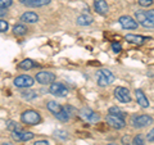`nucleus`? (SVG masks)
<instances>
[{"label": "nucleus", "mask_w": 154, "mask_h": 145, "mask_svg": "<svg viewBox=\"0 0 154 145\" xmlns=\"http://www.w3.org/2000/svg\"><path fill=\"white\" fill-rule=\"evenodd\" d=\"M96 80H98V85L103 88V86H107L114 81V75L109 69L102 68L96 72Z\"/></svg>", "instance_id": "f257e3e1"}, {"label": "nucleus", "mask_w": 154, "mask_h": 145, "mask_svg": "<svg viewBox=\"0 0 154 145\" xmlns=\"http://www.w3.org/2000/svg\"><path fill=\"white\" fill-rule=\"evenodd\" d=\"M21 121L22 123H26V125H37L41 121V117L36 110L28 109L21 114Z\"/></svg>", "instance_id": "f03ea898"}, {"label": "nucleus", "mask_w": 154, "mask_h": 145, "mask_svg": "<svg viewBox=\"0 0 154 145\" xmlns=\"http://www.w3.org/2000/svg\"><path fill=\"white\" fill-rule=\"evenodd\" d=\"M153 123V118L148 114H135L131 118V125L134 127H146Z\"/></svg>", "instance_id": "7ed1b4c3"}, {"label": "nucleus", "mask_w": 154, "mask_h": 145, "mask_svg": "<svg viewBox=\"0 0 154 145\" xmlns=\"http://www.w3.org/2000/svg\"><path fill=\"white\" fill-rule=\"evenodd\" d=\"M49 93L54 96H59V98H64V96L68 95V89L67 86L63 85L62 82H55V84H51L49 88Z\"/></svg>", "instance_id": "20e7f679"}, {"label": "nucleus", "mask_w": 154, "mask_h": 145, "mask_svg": "<svg viewBox=\"0 0 154 145\" xmlns=\"http://www.w3.org/2000/svg\"><path fill=\"white\" fill-rule=\"evenodd\" d=\"M80 117L84 121H86V122H89V123H96L100 119L99 114L96 112H94L93 109H90V108H82L80 110Z\"/></svg>", "instance_id": "39448f33"}, {"label": "nucleus", "mask_w": 154, "mask_h": 145, "mask_svg": "<svg viewBox=\"0 0 154 145\" xmlns=\"http://www.w3.org/2000/svg\"><path fill=\"white\" fill-rule=\"evenodd\" d=\"M33 82H35V80H33L31 76L22 75V76L16 77V80H14V85H16V88H19V89H28V88H31V86L33 85Z\"/></svg>", "instance_id": "423d86ee"}, {"label": "nucleus", "mask_w": 154, "mask_h": 145, "mask_svg": "<svg viewBox=\"0 0 154 145\" xmlns=\"http://www.w3.org/2000/svg\"><path fill=\"white\" fill-rule=\"evenodd\" d=\"M36 81L41 85H46V84H53L55 81V75L48 71H41L36 75Z\"/></svg>", "instance_id": "0eeeda50"}, {"label": "nucleus", "mask_w": 154, "mask_h": 145, "mask_svg": "<svg viewBox=\"0 0 154 145\" xmlns=\"http://www.w3.org/2000/svg\"><path fill=\"white\" fill-rule=\"evenodd\" d=\"M114 96L116 99L121 103H130L131 101V95L130 91L126 88H116L114 89Z\"/></svg>", "instance_id": "6e6552de"}, {"label": "nucleus", "mask_w": 154, "mask_h": 145, "mask_svg": "<svg viewBox=\"0 0 154 145\" xmlns=\"http://www.w3.org/2000/svg\"><path fill=\"white\" fill-rule=\"evenodd\" d=\"M118 22H119V25L122 26V28H125V30H136L137 26H139V23L135 21L132 17H130V16L119 17Z\"/></svg>", "instance_id": "1a4fd4ad"}, {"label": "nucleus", "mask_w": 154, "mask_h": 145, "mask_svg": "<svg viewBox=\"0 0 154 145\" xmlns=\"http://www.w3.org/2000/svg\"><path fill=\"white\" fill-rule=\"evenodd\" d=\"M135 18H136V22L140 23L143 27H145V28H153L154 27V23L148 18L145 12H143V11L135 12Z\"/></svg>", "instance_id": "9d476101"}, {"label": "nucleus", "mask_w": 154, "mask_h": 145, "mask_svg": "<svg viewBox=\"0 0 154 145\" xmlns=\"http://www.w3.org/2000/svg\"><path fill=\"white\" fill-rule=\"evenodd\" d=\"M107 122L112 126L113 128H117V130H121L126 126V122L122 117H118V116H113V114H108L107 116Z\"/></svg>", "instance_id": "9b49d317"}, {"label": "nucleus", "mask_w": 154, "mask_h": 145, "mask_svg": "<svg viewBox=\"0 0 154 145\" xmlns=\"http://www.w3.org/2000/svg\"><path fill=\"white\" fill-rule=\"evenodd\" d=\"M33 137V134L30 131H16L12 132V139L14 141H28Z\"/></svg>", "instance_id": "f8f14e48"}, {"label": "nucleus", "mask_w": 154, "mask_h": 145, "mask_svg": "<svg viewBox=\"0 0 154 145\" xmlns=\"http://www.w3.org/2000/svg\"><path fill=\"white\" fill-rule=\"evenodd\" d=\"M94 8H95V11L99 14H102V16H105V14L109 12V7L105 0H94Z\"/></svg>", "instance_id": "ddd939ff"}, {"label": "nucleus", "mask_w": 154, "mask_h": 145, "mask_svg": "<svg viewBox=\"0 0 154 145\" xmlns=\"http://www.w3.org/2000/svg\"><path fill=\"white\" fill-rule=\"evenodd\" d=\"M23 5L32 7V8H38V7H44L46 4L50 3V0H19Z\"/></svg>", "instance_id": "4468645a"}, {"label": "nucleus", "mask_w": 154, "mask_h": 145, "mask_svg": "<svg viewBox=\"0 0 154 145\" xmlns=\"http://www.w3.org/2000/svg\"><path fill=\"white\" fill-rule=\"evenodd\" d=\"M19 19H21V22H26V23H36L38 21V16L33 12H26L22 14Z\"/></svg>", "instance_id": "2eb2a0df"}, {"label": "nucleus", "mask_w": 154, "mask_h": 145, "mask_svg": "<svg viewBox=\"0 0 154 145\" xmlns=\"http://www.w3.org/2000/svg\"><path fill=\"white\" fill-rule=\"evenodd\" d=\"M76 22L79 26H90L94 22V18L90 14H81V16L77 17Z\"/></svg>", "instance_id": "dca6fc26"}, {"label": "nucleus", "mask_w": 154, "mask_h": 145, "mask_svg": "<svg viewBox=\"0 0 154 145\" xmlns=\"http://www.w3.org/2000/svg\"><path fill=\"white\" fill-rule=\"evenodd\" d=\"M135 95H136L137 103H139V105H140V107H143V108H148V107H149V100L146 99L145 94H144L141 90L137 89L136 91H135Z\"/></svg>", "instance_id": "f3484780"}, {"label": "nucleus", "mask_w": 154, "mask_h": 145, "mask_svg": "<svg viewBox=\"0 0 154 145\" xmlns=\"http://www.w3.org/2000/svg\"><path fill=\"white\" fill-rule=\"evenodd\" d=\"M125 39L128 41V42H131V44H136V45H141L144 44V41L146 40V37H143V36H139V35H126L125 36Z\"/></svg>", "instance_id": "a211bd4d"}, {"label": "nucleus", "mask_w": 154, "mask_h": 145, "mask_svg": "<svg viewBox=\"0 0 154 145\" xmlns=\"http://www.w3.org/2000/svg\"><path fill=\"white\" fill-rule=\"evenodd\" d=\"M48 109H49L50 112L55 116V114L60 113L62 110H63V107H62L60 104H58L57 101H54V100H50V101H48Z\"/></svg>", "instance_id": "6ab92c4d"}, {"label": "nucleus", "mask_w": 154, "mask_h": 145, "mask_svg": "<svg viewBox=\"0 0 154 145\" xmlns=\"http://www.w3.org/2000/svg\"><path fill=\"white\" fill-rule=\"evenodd\" d=\"M36 66V63L33 60H31V59H25V60H22L21 63L18 64V67L21 69H25V71H28V69H32L33 67Z\"/></svg>", "instance_id": "aec40b11"}, {"label": "nucleus", "mask_w": 154, "mask_h": 145, "mask_svg": "<svg viewBox=\"0 0 154 145\" xmlns=\"http://www.w3.org/2000/svg\"><path fill=\"white\" fill-rule=\"evenodd\" d=\"M21 96L23 99H26V100H33V99L37 98V93H36V91L25 89L23 91H21Z\"/></svg>", "instance_id": "412c9836"}, {"label": "nucleus", "mask_w": 154, "mask_h": 145, "mask_svg": "<svg viewBox=\"0 0 154 145\" xmlns=\"http://www.w3.org/2000/svg\"><path fill=\"white\" fill-rule=\"evenodd\" d=\"M26 32H27V28L23 25H16L13 27V33L17 36H23L26 35Z\"/></svg>", "instance_id": "4be33fe9"}, {"label": "nucleus", "mask_w": 154, "mask_h": 145, "mask_svg": "<svg viewBox=\"0 0 154 145\" xmlns=\"http://www.w3.org/2000/svg\"><path fill=\"white\" fill-rule=\"evenodd\" d=\"M7 128L9 130V131L12 132H16V131H21V125L14 122V121H9L8 125H7Z\"/></svg>", "instance_id": "5701e85b"}, {"label": "nucleus", "mask_w": 154, "mask_h": 145, "mask_svg": "<svg viewBox=\"0 0 154 145\" xmlns=\"http://www.w3.org/2000/svg\"><path fill=\"white\" fill-rule=\"evenodd\" d=\"M55 117L59 119V121H62V122H66V121H68V119H69V113L66 110V108H63V110H62L60 113L55 114Z\"/></svg>", "instance_id": "b1692460"}, {"label": "nucleus", "mask_w": 154, "mask_h": 145, "mask_svg": "<svg viewBox=\"0 0 154 145\" xmlns=\"http://www.w3.org/2000/svg\"><path fill=\"white\" fill-rule=\"evenodd\" d=\"M109 114H113V116H118V117H125L126 116V113L123 112L122 109H119L117 107H112V108H109Z\"/></svg>", "instance_id": "393cba45"}, {"label": "nucleus", "mask_w": 154, "mask_h": 145, "mask_svg": "<svg viewBox=\"0 0 154 145\" xmlns=\"http://www.w3.org/2000/svg\"><path fill=\"white\" fill-rule=\"evenodd\" d=\"M132 145H146L145 141H144V136H143L141 134H139V135H136V136L134 137Z\"/></svg>", "instance_id": "a878e982"}, {"label": "nucleus", "mask_w": 154, "mask_h": 145, "mask_svg": "<svg viewBox=\"0 0 154 145\" xmlns=\"http://www.w3.org/2000/svg\"><path fill=\"white\" fill-rule=\"evenodd\" d=\"M8 28H9V25H8V22H5L4 19H2L0 21V32H7L8 31Z\"/></svg>", "instance_id": "bb28decb"}, {"label": "nucleus", "mask_w": 154, "mask_h": 145, "mask_svg": "<svg viewBox=\"0 0 154 145\" xmlns=\"http://www.w3.org/2000/svg\"><path fill=\"white\" fill-rule=\"evenodd\" d=\"M12 3H13V0H0V7L7 9L8 7L12 5Z\"/></svg>", "instance_id": "cd10ccee"}, {"label": "nucleus", "mask_w": 154, "mask_h": 145, "mask_svg": "<svg viewBox=\"0 0 154 145\" xmlns=\"http://www.w3.org/2000/svg\"><path fill=\"white\" fill-rule=\"evenodd\" d=\"M154 3V0H139V4H140L141 7H149L152 5Z\"/></svg>", "instance_id": "c85d7f7f"}, {"label": "nucleus", "mask_w": 154, "mask_h": 145, "mask_svg": "<svg viewBox=\"0 0 154 145\" xmlns=\"http://www.w3.org/2000/svg\"><path fill=\"white\" fill-rule=\"evenodd\" d=\"M121 49H122L121 44H118V42H113V44H112V50L114 53H119V51H121Z\"/></svg>", "instance_id": "c756f323"}, {"label": "nucleus", "mask_w": 154, "mask_h": 145, "mask_svg": "<svg viewBox=\"0 0 154 145\" xmlns=\"http://www.w3.org/2000/svg\"><path fill=\"white\" fill-rule=\"evenodd\" d=\"M67 134L66 131H60V130H58V131H55V136L58 137H60V139H67Z\"/></svg>", "instance_id": "7c9ffc66"}, {"label": "nucleus", "mask_w": 154, "mask_h": 145, "mask_svg": "<svg viewBox=\"0 0 154 145\" xmlns=\"http://www.w3.org/2000/svg\"><path fill=\"white\" fill-rule=\"evenodd\" d=\"M122 144L123 145H131V139H130L128 135H125L122 137Z\"/></svg>", "instance_id": "2f4dec72"}, {"label": "nucleus", "mask_w": 154, "mask_h": 145, "mask_svg": "<svg viewBox=\"0 0 154 145\" xmlns=\"http://www.w3.org/2000/svg\"><path fill=\"white\" fill-rule=\"evenodd\" d=\"M146 13V16H148V18L149 19H150V21L154 23V11H153V9H150V11H146L145 12Z\"/></svg>", "instance_id": "473e14b6"}, {"label": "nucleus", "mask_w": 154, "mask_h": 145, "mask_svg": "<svg viewBox=\"0 0 154 145\" xmlns=\"http://www.w3.org/2000/svg\"><path fill=\"white\" fill-rule=\"evenodd\" d=\"M146 139L149 140V141H154V128H153V130H150V131L148 132Z\"/></svg>", "instance_id": "72a5a7b5"}, {"label": "nucleus", "mask_w": 154, "mask_h": 145, "mask_svg": "<svg viewBox=\"0 0 154 145\" xmlns=\"http://www.w3.org/2000/svg\"><path fill=\"white\" fill-rule=\"evenodd\" d=\"M33 145H49V143H48L46 140H38V141H36Z\"/></svg>", "instance_id": "f704fd0d"}, {"label": "nucleus", "mask_w": 154, "mask_h": 145, "mask_svg": "<svg viewBox=\"0 0 154 145\" xmlns=\"http://www.w3.org/2000/svg\"><path fill=\"white\" fill-rule=\"evenodd\" d=\"M7 14V9L5 8H2V11H0V16H2V19H3V17Z\"/></svg>", "instance_id": "c9c22d12"}, {"label": "nucleus", "mask_w": 154, "mask_h": 145, "mask_svg": "<svg viewBox=\"0 0 154 145\" xmlns=\"http://www.w3.org/2000/svg\"><path fill=\"white\" fill-rule=\"evenodd\" d=\"M108 145H117V144H108Z\"/></svg>", "instance_id": "e433bc0d"}]
</instances>
